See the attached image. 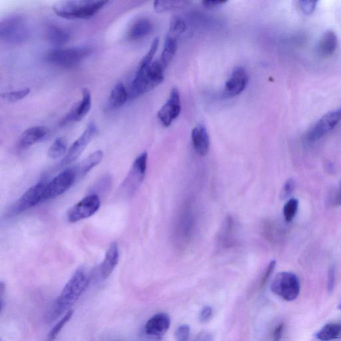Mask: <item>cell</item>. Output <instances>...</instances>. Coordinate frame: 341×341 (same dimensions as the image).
<instances>
[{
    "label": "cell",
    "instance_id": "74e56055",
    "mask_svg": "<svg viewBox=\"0 0 341 341\" xmlns=\"http://www.w3.org/2000/svg\"><path fill=\"white\" fill-rule=\"evenodd\" d=\"M335 284V268L334 266L330 267L328 273V290L329 293L333 292Z\"/></svg>",
    "mask_w": 341,
    "mask_h": 341
},
{
    "label": "cell",
    "instance_id": "e0dca14e",
    "mask_svg": "<svg viewBox=\"0 0 341 341\" xmlns=\"http://www.w3.org/2000/svg\"><path fill=\"white\" fill-rule=\"evenodd\" d=\"M48 134L49 129L45 126H34L28 128L19 138V147L21 148H28L44 140Z\"/></svg>",
    "mask_w": 341,
    "mask_h": 341
},
{
    "label": "cell",
    "instance_id": "ac0fdd59",
    "mask_svg": "<svg viewBox=\"0 0 341 341\" xmlns=\"http://www.w3.org/2000/svg\"><path fill=\"white\" fill-rule=\"evenodd\" d=\"M192 139L193 147L197 153L201 156L207 155L209 149L210 140L205 126L198 125L193 128Z\"/></svg>",
    "mask_w": 341,
    "mask_h": 341
},
{
    "label": "cell",
    "instance_id": "52a82bcc",
    "mask_svg": "<svg viewBox=\"0 0 341 341\" xmlns=\"http://www.w3.org/2000/svg\"><path fill=\"white\" fill-rule=\"evenodd\" d=\"M271 288L273 293L285 301H294L300 293L299 280L294 273H280L273 280Z\"/></svg>",
    "mask_w": 341,
    "mask_h": 341
},
{
    "label": "cell",
    "instance_id": "8992f818",
    "mask_svg": "<svg viewBox=\"0 0 341 341\" xmlns=\"http://www.w3.org/2000/svg\"><path fill=\"white\" fill-rule=\"evenodd\" d=\"M147 163V152L140 154L134 161L133 166L121 186V192L123 196L131 197L140 188L146 173Z\"/></svg>",
    "mask_w": 341,
    "mask_h": 341
},
{
    "label": "cell",
    "instance_id": "484cf974",
    "mask_svg": "<svg viewBox=\"0 0 341 341\" xmlns=\"http://www.w3.org/2000/svg\"><path fill=\"white\" fill-rule=\"evenodd\" d=\"M341 334V325L329 323L324 326L316 334V337L321 340H330L338 338Z\"/></svg>",
    "mask_w": 341,
    "mask_h": 341
},
{
    "label": "cell",
    "instance_id": "8fae6325",
    "mask_svg": "<svg viewBox=\"0 0 341 341\" xmlns=\"http://www.w3.org/2000/svg\"><path fill=\"white\" fill-rule=\"evenodd\" d=\"M101 201L98 195L91 194L78 202L67 213V219L76 223L92 217L99 210Z\"/></svg>",
    "mask_w": 341,
    "mask_h": 341
},
{
    "label": "cell",
    "instance_id": "ab89813d",
    "mask_svg": "<svg viewBox=\"0 0 341 341\" xmlns=\"http://www.w3.org/2000/svg\"><path fill=\"white\" fill-rule=\"evenodd\" d=\"M284 325L283 323L277 326L275 329L274 333H273V339L274 341H280L281 339L282 335H283Z\"/></svg>",
    "mask_w": 341,
    "mask_h": 341
},
{
    "label": "cell",
    "instance_id": "3957f363",
    "mask_svg": "<svg viewBox=\"0 0 341 341\" xmlns=\"http://www.w3.org/2000/svg\"><path fill=\"white\" fill-rule=\"evenodd\" d=\"M110 3L108 1L82 0L62 1L54 4L53 10L57 16L67 19H87L94 16Z\"/></svg>",
    "mask_w": 341,
    "mask_h": 341
},
{
    "label": "cell",
    "instance_id": "d590c367",
    "mask_svg": "<svg viewBox=\"0 0 341 341\" xmlns=\"http://www.w3.org/2000/svg\"><path fill=\"white\" fill-rule=\"evenodd\" d=\"M294 189V181L292 179L287 180L286 183H284L283 189H282L281 195H281V198L282 199L287 198V197L292 194Z\"/></svg>",
    "mask_w": 341,
    "mask_h": 341
},
{
    "label": "cell",
    "instance_id": "1f68e13d",
    "mask_svg": "<svg viewBox=\"0 0 341 341\" xmlns=\"http://www.w3.org/2000/svg\"><path fill=\"white\" fill-rule=\"evenodd\" d=\"M30 89L25 88L13 92L2 93V98L8 102H16L25 98L30 93Z\"/></svg>",
    "mask_w": 341,
    "mask_h": 341
},
{
    "label": "cell",
    "instance_id": "9a60e30c",
    "mask_svg": "<svg viewBox=\"0 0 341 341\" xmlns=\"http://www.w3.org/2000/svg\"><path fill=\"white\" fill-rule=\"evenodd\" d=\"M248 82V75L245 69L242 67H235L225 83V96L233 97L241 94L246 88Z\"/></svg>",
    "mask_w": 341,
    "mask_h": 341
},
{
    "label": "cell",
    "instance_id": "7402d4cb",
    "mask_svg": "<svg viewBox=\"0 0 341 341\" xmlns=\"http://www.w3.org/2000/svg\"><path fill=\"white\" fill-rule=\"evenodd\" d=\"M47 38L49 42L56 46H62L70 40V34L65 28L56 25H50L47 27Z\"/></svg>",
    "mask_w": 341,
    "mask_h": 341
},
{
    "label": "cell",
    "instance_id": "ffe728a7",
    "mask_svg": "<svg viewBox=\"0 0 341 341\" xmlns=\"http://www.w3.org/2000/svg\"><path fill=\"white\" fill-rule=\"evenodd\" d=\"M338 40L336 35L331 30H328L321 37L318 45V53L323 58L333 56L337 47Z\"/></svg>",
    "mask_w": 341,
    "mask_h": 341
},
{
    "label": "cell",
    "instance_id": "44dd1931",
    "mask_svg": "<svg viewBox=\"0 0 341 341\" xmlns=\"http://www.w3.org/2000/svg\"><path fill=\"white\" fill-rule=\"evenodd\" d=\"M153 28V23L149 19H139L130 28L128 32V38L133 41L142 40L151 33Z\"/></svg>",
    "mask_w": 341,
    "mask_h": 341
},
{
    "label": "cell",
    "instance_id": "ba28073f",
    "mask_svg": "<svg viewBox=\"0 0 341 341\" xmlns=\"http://www.w3.org/2000/svg\"><path fill=\"white\" fill-rule=\"evenodd\" d=\"M340 120L341 108L326 113L308 129L306 134V140L308 143H313L320 140L334 129Z\"/></svg>",
    "mask_w": 341,
    "mask_h": 341
},
{
    "label": "cell",
    "instance_id": "4dcf8cb0",
    "mask_svg": "<svg viewBox=\"0 0 341 341\" xmlns=\"http://www.w3.org/2000/svg\"><path fill=\"white\" fill-rule=\"evenodd\" d=\"M299 207V201L296 199H292L286 202L283 208V216L287 222H291L296 216Z\"/></svg>",
    "mask_w": 341,
    "mask_h": 341
},
{
    "label": "cell",
    "instance_id": "6da1fadb",
    "mask_svg": "<svg viewBox=\"0 0 341 341\" xmlns=\"http://www.w3.org/2000/svg\"><path fill=\"white\" fill-rule=\"evenodd\" d=\"M88 284L89 279L86 273L82 270L76 271L47 312L45 318L47 322H53L65 312L71 310V307L83 294Z\"/></svg>",
    "mask_w": 341,
    "mask_h": 341
},
{
    "label": "cell",
    "instance_id": "5b68a950",
    "mask_svg": "<svg viewBox=\"0 0 341 341\" xmlns=\"http://www.w3.org/2000/svg\"><path fill=\"white\" fill-rule=\"evenodd\" d=\"M30 30L22 16L6 17L0 22V39L9 44H21L29 38Z\"/></svg>",
    "mask_w": 341,
    "mask_h": 341
},
{
    "label": "cell",
    "instance_id": "e575fe53",
    "mask_svg": "<svg viewBox=\"0 0 341 341\" xmlns=\"http://www.w3.org/2000/svg\"><path fill=\"white\" fill-rule=\"evenodd\" d=\"M300 8L306 14H310L316 10L317 2L316 1H300Z\"/></svg>",
    "mask_w": 341,
    "mask_h": 341
},
{
    "label": "cell",
    "instance_id": "cb8c5ba5",
    "mask_svg": "<svg viewBox=\"0 0 341 341\" xmlns=\"http://www.w3.org/2000/svg\"><path fill=\"white\" fill-rule=\"evenodd\" d=\"M177 50V38L171 36H167L165 42L164 48L163 50L162 56L160 58V62L164 68L168 66L169 63L173 60Z\"/></svg>",
    "mask_w": 341,
    "mask_h": 341
},
{
    "label": "cell",
    "instance_id": "f35d334b",
    "mask_svg": "<svg viewBox=\"0 0 341 341\" xmlns=\"http://www.w3.org/2000/svg\"><path fill=\"white\" fill-rule=\"evenodd\" d=\"M212 308L210 307H205L201 310V313H200V321L203 323L207 322V321L212 318Z\"/></svg>",
    "mask_w": 341,
    "mask_h": 341
},
{
    "label": "cell",
    "instance_id": "2e32d148",
    "mask_svg": "<svg viewBox=\"0 0 341 341\" xmlns=\"http://www.w3.org/2000/svg\"><path fill=\"white\" fill-rule=\"evenodd\" d=\"M171 325L168 314L161 312L149 319L145 324V333L149 336H162L168 331Z\"/></svg>",
    "mask_w": 341,
    "mask_h": 341
},
{
    "label": "cell",
    "instance_id": "4316f807",
    "mask_svg": "<svg viewBox=\"0 0 341 341\" xmlns=\"http://www.w3.org/2000/svg\"><path fill=\"white\" fill-rule=\"evenodd\" d=\"M103 158V152L101 150L93 152L89 157L87 158L81 165L82 174L86 175L90 172L93 167L97 166L101 162Z\"/></svg>",
    "mask_w": 341,
    "mask_h": 341
},
{
    "label": "cell",
    "instance_id": "7bdbcfd3",
    "mask_svg": "<svg viewBox=\"0 0 341 341\" xmlns=\"http://www.w3.org/2000/svg\"><path fill=\"white\" fill-rule=\"evenodd\" d=\"M338 308L341 310V303L339 304V306H338Z\"/></svg>",
    "mask_w": 341,
    "mask_h": 341
},
{
    "label": "cell",
    "instance_id": "d6986e66",
    "mask_svg": "<svg viewBox=\"0 0 341 341\" xmlns=\"http://www.w3.org/2000/svg\"><path fill=\"white\" fill-rule=\"evenodd\" d=\"M119 258L118 245L116 242L112 243L106 251L105 257L101 266V273L104 279H107L114 272Z\"/></svg>",
    "mask_w": 341,
    "mask_h": 341
},
{
    "label": "cell",
    "instance_id": "60d3db41",
    "mask_svg": "<svg viewBox=\"0 0 341 341\" xmlns=\"http://www.w3.org/2000/svg\"><path fill=\"white\" fill-rule=\"evenodd\" d=\"M227 3V1H203V4L205 8L208 9L215 8L222 6L223 4Z\"/></svg>",
    "mask_w": 341,
    "mask_h": 341
},
{
    "label": "cell",
    "instance_id": "7a4b0ae2",
    "mask_svg": "<svg viewBox=\"0 0 341 341\" xmlns=\"http://www.w3.org/2000/svg\"><path fill=\"white\" fill-rule=\"evenodd\" d=\"M165 69L159 60L153 62L146 68L138 69L127 89L129 99H136L162 84L164 80Z\"/></svg>",
    "mask_w": 341,
    "mask_h": 341
},
{
    "label": "cell",
    "instance_id": "5bb4252c",
    "mask_svg": "<svg viewBox=\"0 0 341 341\" xmlns=\"http://www.w3.org/2000/svg\"><path fill=\"white\" fill-rule=\"evenodd\" d=\"M92 94L88 88L82 90V98L73 105L66 116L63 119L61 125L65 126L72 122L81 121L90 112L92 108Z\"/></svg>",
    "mask_w": 341,
    "mask_h": 341
},
{
    "label": "cell",
    "instance_id": "30bf717a",
    "mask_svg": "<svg viewBox=\"0 0 341 341\" xmlns=\"http://www.w3.org/2000/svg\"><path fill=\"white\" fill-rule=\"evenodd\" d=\"M97 131H98V129H97V125H95L94 122L91 121L89 123L83 134L69 147L67 155L61 162V166H68V165L75 162L80 158V156L83 153L89 143L92 142L95 135L97 134Z\"/></svg>",
    "mask_w": 341,
    "mask_h": 341
},
{
    "label": "cell",
    "instance_id": "f1b7e54d",
    "mask_svg": "<svg viewBox=\"0 0 341 341\" xmlns=\"http://www.w3.org/2000/svg\"><path fill=\"white\" fill-rule=\"evenodd\" d=\"M186 30V21L181 17L175 16L171 19L168 36L177 38L180 35L184 33Z\"/></svg>",
    "mask_w": 341,
    "mask_h": 341
},
{
    "label": "cell",
    "instance_id": "d6a6232c",
    "mask_svg": "<svg viewBox=\"0 0 341 341\" xmlns=\"http://www.w3.org/2000/svg\"><path fill=\"white\" fill-rule=\"evenodd\" d=\"M73 314V310H69L68 312H67L65 316L63 317L62 320L58 323L57 325L55 326L51 329V331H50L49 334V340L50 341L54 340L55 339L58 334L60 333V331H62L63 328H64L65 325L66 324L67 322L71 319Z\"/></svg>",
    "mask_w": 341,
    "mask_h": 341
},
{
    "label": "cell",
    "instance_id": "836d02e7",
    "mask_svg": "<svg viewBox=\"0 0 341 341\" xmlns=\"http://www.w3.org/2000/svg\"><path fill=\"white\" fill-rule=\"evenodd\" d=\"M190 327L188 325H182L177 329L175 333L177 341H187L190 337Z\"/></svg>",
    "mask_w": 341,
    "mask_h": 341
},
{
    "label": "cell",
    "instance_id": "8d00e7d4",
    "mask_svg": "<svg viewBox=\"0 0 341 341\" xmlns=\"http://www.w3.org/2000/svg\"><path fill=\"white\" fill-rule=\"evenodd\" d=\"M275 266V260H272V261H271L270 264H269V266L267 267L266 269V272H265L264 276H263L261 281H260V288H262L263 286H265V284H266L267 281H268L269 277H271V275L272 274L273 271H274Z\"/></svg>",
    "mask_w": 341,
    "mask_h": 341
},
{
    "label": "cell",
    "instance_id": "277c9868",
    "mask_svg": "<svg viewBox=\"0 0 341 341\" xmlns=\"http://www.w3.org/2000/svg\"><path fill=\"white\" fill-rule=\"evenodd\" d=\"M92 47L90 45L58 48L51 50L46 56L49 64L62 68H74L81 64L92 53Z\"/></svg>",
    "mask_w": 341,
    "mask_h": 341
},
{
    "label": "cell",
    "instance_id": "d4e9b609",
    "mask_svg": "<svg viewBox=\"0 0 341 341\" xmlns=\"http://www.w3.org/2000/svg\"><path fill=\"white\" fill-rule=\"evenodd\" d=\"M189 4H190V2L181 0H157L154 2L153 7L156 12L162 13L167 11L179 10L187 7Z\"/></svg>",
    "mask_w": 341,
    "mask_h": 341
},
{
    "label": "cell",
    "instance_id": "4fadbf2b",
    "mask_svg": "<svg viewBox=\"0 0 341 341\" xmlns=\"http://www.w3.org/2000/svg\"><path fill=\"white\" fill-rule=\"evenodd\" d=\"M181 99L179 90L173 88L169 99L158 113V117L165 127L170 126L181 113Z\"/></svg>",
    "mask_w": 341,
    "mask_h": 341
},
{
    "label": "cell",
    "instance_id": "7c38bea8",
    "mask_svg": "<svg viewBox=\"0 0 341 341\" xmlns=\"http://www.w3.org/2000/svg\"><path fill=\"white\" fill-rule=\"evenodd\" d=\"M46 184L44 181L39 182L26 191L13 206L12 214H21L43 201V194Z\"/></svg>",
    "mask_w": 341,
    "mask_h": 341
},
{
    "label": "cell",
    "instance_id": "b9f144b4",
    "mask_svg": "<svg viewBox=\"0 0 341 341\" xmlns=\"http://www.w3.org/2000/svg\"><path fill=\"white\" fill-rule=\"evenodd\" d=\"M334 202H335L336 205H341V184L339 187V190H338L337 194H336V198L334 199Z\"/></svg>",
    "mask_w": 341,
    "mask_h": 341
},
{
    "label": "cell",
    "instance_id": "9c48e42d",
    "mask_svg": "<svg viewBox=\"0 0 341 341\" xmlns=\"http://www.w3.org/2000/svg\"><path fill=\"white\" fill-rule=\"evenodd\" d=\"M76 173L72 169H67L59 173L46 184L43 194V201L60 196L71 188L74 183Z\"/></svg>",
    "mask_w": 341,
    "mask_h": 341
},
{
    "label": "cell",
    "instance_id": "603a6c76",
    "mask_svg": "<svg viewBox=\"0 0 341 341\" xmlns=\"http://www.w3.org/2000/svg\"><path fill=\"white\" fill-rule=\"evenodd\" d=\"M129 99L127 88L122 82H119L111 92L109 102L110 107L119 109L123 107Z\"/></svg>",
    "mask_w": 341,
    "mask_h": 341
},
{
    "label": "cell",
    "instance_id": "f546056e",
    "mask_svg": "<svg viewBox=\"0 0 341 341\" xmlns=\"http://www.w3.org/2000/svg\"><path fill=\"white\" fill-rule=\"evenodd\" d=\"M159 43H160V40L159 38H155V40L152 42L151 47L149 49L148 52L146 54V55L142 58V61L139 65L138 69H143L146 68L147 67H148L153 63L152 60L154 58V56L155 55L156 51L158 49Z\"/></svg>",
    "mask_w": 341,
    "mask_h": 341
},
{
    "label": "cell",
    "instance_id": "83f0119b",
    "mask_svg": "<svg viewBox=\"0 0 341 341\" xmlns=\"http://www.w3.org/2000/svg\"><path fill=\"white\" fill-rule=\"evenodd\" d=\"M67 147V140L64 138L60 137V138L56 139L52 143L48 152H47V155L50 158L52 159L60 158L64 155L65 152L66 151Z\"/></svg>",
    "mask_w": 341,
    "mask_h": 341
}]
</instances>
